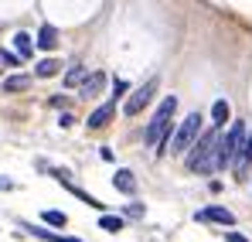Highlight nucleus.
Segmentation results:
<instances>
[{"mask_svg": "<svg viewBox=\"0 0 252 242\" xmlns=\"http://www.w3.org/2000/svg\"><path fill=\"white\" fill-rule=\"evenodd\" d=\"M0 62H3V65H21V55H14V51L3 48V51H0Z\"/></svg>", "mask_w": 252, "mask_h": 242, "instance_id": "6ab92c4d", "label": "nucleus"}, {"mask_svg": "<svg viewBox=\"0 0 252 242\" xmlns=\"http://www.w3.org/2000/svg\"><path fill=\"white\" fill-rule=\"evenodd\" d=\"M31 75H10V79H3V92H24V89H31Z\"/></svg>", "mask_w": 252, "mask_h": 242, "instance_id": "f8f14e48", "label": "nucleus"}, {"mask_svg": "<svg viewBox=\"0 0 252 242\" xmlns=\"http://www.w3.org/2000/svg\"><path fill=\"white\" fill-rule=\"evenodd\" d=\"M41 218L48 222V225H58V229H65V222H68V215H65V211H58V208H48Z\"/></svg>", "mask_w": 252, "mask_h": 242, "instance_id": "dca6fc26", "label": "nucleus"}, {"mask_svg": "<svg viewBox=\"0 0 252 242\" xmlns=\"http://www.w3.org/2000/svg\"><path fill=\"white\" fill-rule=\"evenodd\" d=\"M113 116H116V99H113V103H102V106H99L95 113H89L85 126H89V130H102L106 123L113 120Z\"/></svg>", "mask_w": 252, "mask_h": 242, "instance_id": "423d86ee", "label": "nucleus"}, {"mask_svg": "<svg viewBox=\"0 0 252 242\" xmlns=\"http://www.w3.org/2000/svg\"><path fill=\"white\" fill-rule=\"evenodd\" d=\"M249 164H252V133L246 137V143H242V154H239V161H235V171H239V177H246Z\"/></svg>", "mask_w": 252, "mask_h": 242, "instance_id": "9b49d317", "label": "nucleus"}, {"mask_svg": "<svg viewBox=\"0 0 252 242\" xmlns=\"http://www.w3.org/2000/svg\"><path fill=\"white\" fill-rule=\"evenodd\" d=\"M0 65H3V62H0Z\"/></svg>", "mask_w": 252, "mask_h": 242, "instance_id": "5701e85b", "label": "nucleus"}, {"mask_svg": "<svg viewBox=\"0 0 252 242\" xmlns=\"http://www.w3.org/2000/svg\"><path fill=\"white\" fill-rule=\"evenodd\" d=\"M225 242H249L246 236H239V232H225Z\"/></svg>", "mask_w": 252, "mask_h": 242, "instance_id": "aec40b11", "label": "nucleus"}, {"mask_svg": "<svg viewBox=\"0 0 252 242\" xmlns=\"http://www.w3.org/2000/svg\"><path fill=\"white\" fill-rule=\"evenodd\" d=\"M246 126L235 120L228 126V133L221 137V143H218V171H225V167H235L239 161V154H242V143H246Z\"/></svg>", "mask_w": 252, "mask_h": 242, "instance_id": "20e7f679", "label": "nucleus"}, {"mask_svg": "<svg viewBox=\"0 0 252 242\" xmlns=\"http://www.w3.org/2000/svg\"><path fill=\"white\" fill-rule=\"evenodd\" d=\"M154 92H157V79H147V82H143V85H140V89H136V92H133V96L123 103V113H126V116H140V113H143V106L154 99Z\"/></svg>", "mask_w": 252, "mask_h": 242, "instance_id": "39448f33", "label": "nucleus"}, {"mask_svg": "<svg viewBox=\"0 0 252 242\" xmlns=\"http://www.w3.org/2000/svg\"><path fill=\"white\" fill-rule=\"evenodd\" d=\"M85 82V69L82 65H75V69H68V75H65V85L72 89V85H82Z\"/></svg>", "mask_w": 252, "mask_h": 242, "instance_id": "a211bd4d", "label": "nucleus"}, {"mask_svg": "<svg viewBox=\"0 0 252 242\" xmlns=\"http://www.w3.org/2000/svg\"><path fill=\"white\" fill-rule=\"evenodd\" d=\"M198 133H201V116L191 113L188 120H181V126L174 130V137L164 140V147H157V154H184L188 147H194Z\"/></svg>", "mask_w": 252, "mask_h": 242, "instance_id": "f03ea898", "label": "nucleus"}, {"mask_svg": "<svg viewBox=\"0 0 252 242\" xmlns=\"http://www.w3.org/2000/svg\"><path fill=\"white\" fill-rule=\"evenodd\" d=\"M58 72H62V62H58V58H41L38 69H34L38 79H51V75H58Z\"/></svg>", "mask_w": 252, "mask_h": 242, "instance_id": "9d476101", "label": "nucleus"}, {"mask_svg": "<svg viewBox=\"0 0 252 242\" xmlns=\"http://www.w3.org/2000/svg\"><path fill=\"white\" fill-rule=\"evenodd\" d=\"M102 85H106V75L102 72H92V75H85V82H82V96L89 99V96H99L102 92Z\"/></svg>", "mask_w": 252, "mask_h": 242, "instance_id": "1a4fd4ad", "label": "nucleus"}, {"mask_svg": "<svg viewBox=\"0 0 252 242\" xmlns=\"http://www.w3.org/2000/svg\"><path fill=\"white\" fill-rule=\"evenodd\" d=\"M0 188H7V191H10V188H14V184H10V181H7V177H0Z\"/></svg>", "mask_w": 252, "mask_h": 242, "instance_id": "4be33fe9", "label": "nucleus"}, {"mask_svg": "<svg viewBox=\"0 0 252 242\" xmlns=\"http://www.w3.org/2000/svg\"><path fill=\"white\" fill-rule=\"evenodd\" d=\"M14 48H17V55L21 58H31V51H34V41H31V35H14Z\"/></svg>", "mask_w": 252, "mask_h": 242, "instance_id": "4468645a", "label": "nucleus"}, {"mask_svg": "<svg viewBox=\"0 0 252 242\" xmlns=\"http://www.w3.org/2000/svg\"><path fill=\"white\" fill-rule=\"evenodd\" d=\"M58 44V31L51 28V24H44L41 31H38V48H44V51H51Z\"/></svg>", "mask_w": 252, "mask_h": 242, "instance_id": "ddd939ff", "label": "nucleus"}, {"mask_svg": "<svg viewBox=\"0 0 252 242\" xmlns=\"http://www.w3.org/2000/svg\"><path fill=\"white\" fill-rule=\"evenodd\" d=\"M218 143H221V130L218 126L208 130L205 137H198L194 147H191V154H188V171H194V174L218 171Z\"/></svg>", "mask_w": 252, "mask_h": 242, "instance_id": "f257e3e1", "label": "nucleus"}, {"mask_svg": "<svg viewBox=\"0 0 252 242\" xmlns=\"http://www.w3.org/2000/svg\"><path fill=\"white\" fill-rule=\"evenodd\" d=\"M55 242H82V239H72V236H58Z\"/></svg>", "mask_w": 252, "mask_h": 242, "instance_id": "412c9836", "label": "nucleus"}, {"mask_svg": "<svg viewBox=\"0 0 252 242\" xmlns=\"http://www.w3.org/2000/svg\"><path fill=\"white\" fill-rule=\"evenodd\" d=\"M232 116V109H228V103L225 99H218L215 106H211V120H215V126H225V120Z\"/></svg>", "mask_w": 252, "mask_h": 242, "instance_id": "2eb2a0df", "label": "nucleus"}, {"mask_svg": "<svg viewBox=\"0 0 252 242\" xmlns=\"http://www.w3.org/2000/svg\"><path fill=\"white\" fill-rule=\"evenodd\" d=\"M198 222H218V225H235V215H232L228 208H218V205H211V208H201V211H198Z\"/></svg>", "mask_w": 252, "mask_h": 242, "instance_id": "0eeeda50", "label": "nucleus"}, {"mask_svg": "<svg viewBox=\"0 0 252 242\" xmlns=\"http://www.w3.org/2000/svg\"><path fill=\"white\" fill-rule=\"evenodd\" d=\"M113 184H116V191H123V195H133V191H136L133 171H116V174H113Z\"/></svg>", "mask_w": 252, "mask_h": 242, "instance_id": "6e6552de", "label": "nucleus"}, {"mask_svg": "<svg viewBox=\"0 0 252 242\" xmlns=\"http://www.w3.org/2000/svg\"><path fill=\"white\" fill-rule=\"evenodd\" d=\"M99 229H106V232H120V229H123V218H120V215H102V218H99Z\"/></svg>", "mask_w": 252, "mask_h": 242, "instance_id": "f3484780", "label": "nucleus"}, {"mask_svg": "<svg viewBox=\"0 0 252 242\" xmlns=\"http://www.w3.org/2000/svg\"><path fill=\"white\" fill-rule=\"evenodd\" d=\"M174 109H177V96H167V99L160 103V109L150 116L147 130H143V143H147V147H160V143H164V137H167V130H170Z\"/></svg>", "mask_w": 252, "mask_h": 242, "instance_id": "7ed1b4c3", "label": "nucleus"}]
</instances>
